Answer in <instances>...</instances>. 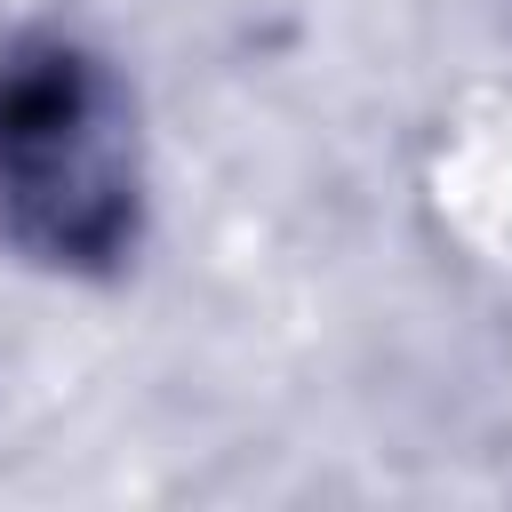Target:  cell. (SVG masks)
I'll use <instances>...</instances> for the list:
<instances>
[{"mask_svg": "<svg viewBox=\"0 0 512 512\" xmlns=\"http://www.w3.org/2000/svg\"><path fill=\"white\" fill-rule=\"evenodd\" d=\"M0 240L56 280H112L144 248L136 96L72 32L0 48Z\"/></svg>", "mask_w": 512, "mask_h": 512, "instance_id": "1", "label": "cell"}]
</instances>
